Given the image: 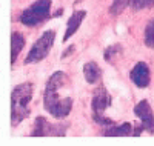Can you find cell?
Returning a JSON list of instances; mask_svg holds the SVG:
<instances>
[{"mask_svg":"<svg viewBox=\"0 0 154 146\" xmlns=\"http://www.w3.org/2000/svg\"><path fill=\"white\" fill-rule=\"evenodd\" d=\"M69 123H51L45 117H37L34 120L31 137H65Z\"/></svg>","mask_w":154,"mask_h":146,"instance_id":"cell-6","label":"cell"},{"mask_svg":"<svg viewBox=\"0 0 154 146\" xmlns=\"http://www.w3.org/2000/svg\"><path fill=\"white\" fill-rule=\"evenodd\" d=\"M133 132H134V125L131 123H120V125H111L106 126L103 129V135L105 137H133Z\"/></svg>","mask_w":154,"mask_h":146,"instance_id":"cell-10","label":"cell"},{"mask_svg":"<svg viewBox=\"0 0 154 146\" xmlns=\"http://www.w3.org/2000/svg\"><path fill=\"white\" fill-rule=\"evenodd\" d=\"M69 86V78L63 71H56L48 78L43 94V106L54 118H65L72 109L71 97H60L59 91Z\"/></svg>","mask_w":154,"mask_h":146,"instance_id":"cell-1","label":"cell"},{"mask_svg":"<svg viewBox=\"0 0 154 146\" xmlns=\"http://www.w3.org/2000/svg\"><path fill=\"white\" fill-rule=\"evenodd\" d=\"M54 38H56V31H53V29L45 31L34 42V45L31 46L26 59H25V63L26 65H34V63H38V62L45 60L48 57V54H49L51 48L54 46Z\"/></svg>","mask_w":154,"mask_h":146,"instance_id":"cell-5","label":"cell"},{"mask_svg":"<svg viewBox=\"0 0 154 146\" xmlns=\"http://www.w3.org/2000/svg\"><path fill=\"white\" fill-rule=\"evenodd\" d=\"M34 85L31 82L20 83L11 94V125L17 126L29 115V103L32 100Z\"/></svg>","mask_w":154,"mask_h":146,"instance_id":"cell-2","label":"cell"},{"mask_svg":"<svg viewBox=\"0 0 154 146\" xmlns=\"http://www.w3.org/2000/svg\"><path fill=\"white\" fill-rule=\"evenodd\" d=\"M126 6H130V0H112V3L109 6V14L119 16L126 9Z\"/></svg>","mask_w":154,"mask_h":146,"instance_id":"cell-14","label":"cell"},{"mask_svg":"<svg viewBox=\"0 0 154 146\" xmlns=\"http://www.w3.org/2000/svg\"><path fill=\"white\" fill-rule=\"evenodd\" d=\"M134 115L140 120V125L134 126L133 137H139L143 131L148 134H154V112L148 100H140L134 106Z\"/></svg>","mask_w":154,"mask_h":146,"instance_id":"cell-7","label":"cell"},{"mask_svg":"<svg viewBox=\"0 0 154 146\" xmlns=\"http://www.w3.org/2000/svg\"><path fill=\"white\" fill-rule=\"evenodd\" d=\"M23 46H25V37H23V34L19 32V31H14L11 34V63L12 65L16 63V60H17L19 54L22 52Z\"/></svg>","mask_w":154,"mask_h":146,"instance_id":"cell-12","label":"cell"},{"mask_svg":"<svg viewBox=\"0 0 154 146\" xmlns=\"http://www.w3.org/2000/svg\"><path fill=\"white\" fill-rule=\"evenodd\" d=\"M111 105H112V97L108 92V89L105 86L96 88L94 94H93V100H91V109H93V118L97 125H102L105 128L114 125L111 118H108L105 115V111Z\"/></svg>","mask_w":154,"mask_h":146,"instance_id":"cell-3","label":"cell"},{"mask_svg":"<svg viewBox=\"0 0 154 146\" xmlns=\"http://www.w3.org/2000/svg\"><path fill=\"white\" fill-rule=\"evenodd\" d=\"M143 43L146 48L154 49V17L146 23L145 31H143Z\"/></svg>","mask_w":154,"mask_h":146,"instance_id":"cell-13","label":"cell"},{"mask_svg":"<svg viewBox=\"0 0 154 146\" xmlns=\"http://www.w3.org/2000/svg\"><path fill=\"white\" fill-rule=\"evenodd\" d=\"M130 6L134 11L146 9V8H154V0H130Z\"/></svg>","mask_w":154,"mask_h":146,"instance_id":"cell-15","label":"cell"},{"mask_svg":"<svg viewBox=\"0 0 154 146\" xmlns=\"http://www.w3.org/2000/svg\"><path fill=\"white\" fill-rule=\"evenodd\" d=\"M120 51H122V45H119V43L111 45V46H108V48L105 49V52H103V59H105L106 62H111L117 54H120Z\"/></svg>","mask_w":154,"mask_h":146,"instance_id":"cell-16","label":"cell"},{"mask_svg":"<svg viewBox=\"0 0 154 146\" xmlns=\"http://www.w3.org/2000/svg\"><path fill=\"white\" fill-rule=\"evenodd\" d=\"M51 8H53V2L51 0H35V2L28 6L22 14H20V23H23L25 26H37L43 23L46 19H49L51 16Z\"/></svg>","mask_w":154,"mask_h":146,"instance_id":"cell-4","label":"cell"},{"mask_svg":"<svg viewBox=\"0 0 154 146\" xmlns=\"http://www.w3.org/2000/svg\"><path fill=\"white\" fill-rule=\"evenodd\" d=\"M72 49H74V45H71L68 49H66V52H63V54H62V59H65V57H68L69 54H71V52H72Z\"/></svg>","mask_w":154,"mask_h":146,"instance_id":"cell-17","label":"cell"},{"mask_svg":"<svg viewBox=\"0 0 154 146\" xmlns=\"http://www.w3.org/2000/svg\"><path fill=\"white\" fill-rule=\"evenodd\" d=\"M83 77L88 85H96L102 78V69L96 62H86L83 65Z\"/></svg>","mask_w":154,"mask_h":146,"instance_id":"cell-11","label":"cell"},{"mask_svg":"<svg viewBox=\"0 0 154 146\" xmlns=\"http://www.w3.org/2000/svg\"><path fill=\"white\" fill-rule=\"evenodd\" d=\"M130 78L137 88H140V89L148 88L149 83H151V69H149V66L145 62H137L133 66L131 72H130Z\"/></svg>","mask_w":154,"mask_h":146,"instance_id":"cell-8","label":"cell"},{"mask_svg":"<svg viewBox=\"0 0 154 146\" xmlns=\"http://www.w3.org/2000/svg\"><path fill=\"white\" fill-rule=\"evenodd\" d=\"M85 17H86V11H83V9H80V11H74L72 14L69 16V19H68V22H66V29H65V34H63V43L65 42H68L69 38L79 31V28L82 26V22L85 20Z\"/></svg>","mask_w":154,"mask_h":146,"instance_id":"cell-9","label":"cell"}]
</instances>
